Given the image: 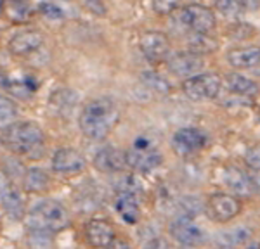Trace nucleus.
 <instances>
[{"label": "nucleus", "instance_id": "f257e3e1", "mask_svg": "<svg viewBox=\"0 0 260 249\" xmlns=\"http://www.w3.org/2000/svg\"><path fill=\"white\" fill-rule=\"evenodd\" d=\"M120 121V111L111 97L92 99L80 113V130L90 140H103Z\"/></svg>", "mask_w": 260, "mask_h": 249}, {"label": "nucleus", "instance_id": "f03ea898", "mask_svg": "<svg viewBox=\"0 0 260 249\" xmlns=\"http://www.w3.org/2000/svg\"><path fill=\"white\" fill-rule=\"evenodd\" d=\"M2 144L14 154L21 156H40L44 154V130L33 121L11 123L4 128Z\"/></svg>", "mask_w": 260, "mask_h": 249}, {"label": "nucleus", "instance_id": "7ed1b4c3", "mask_svg": "<svg viewBox=\"0 0 260 249\" xmlns=\"http://www.w3.org/2000/svg\"><path fill=\"white\" fill-rule=\"evenodd\" d=\"M26 225L30 230H44L49 234H56L70 225L68 210L59 201L44 199L28 211Z\"/></svg>", "mask_w": 260, "mask_h": 249}, {"label": "nucleus", "instance_id": "20e7f679", "mask_svg": "<svg viewBox=\"0 0 260 249\" xmlns=\"http://www.w3.org/2000/svg\"><path fill=\"white\" fill-rule=\"evenodd\" d=\"M174 14V24L189 33H208L215 28L217 18L213 11L201 4H189Z\"/></svg>", "mask_w": 260, "mask_h": 249}, {"label": "nucleus", "instance_id": "39448f33", "mask_svg": "<svg viewBox=\"0 0 260 249\" xmlns=\"http://www.w3.org/2000/svg\"><path fill=\"white\" fill-rule=\"evenodd\" d=\"M125 159H127V166L142 173L153 172L163 163L161 152L146 135H139L134 140V144L125 151Z\"/></svg>", "mask_w": 260, "mask_h": 249}, {"label": "nucleus", "instance_id": "423d86ee", "mask_svg": "<svg viewBox=\"0 0 260 249\" xmlns=\"http://www.w3.org/2000/svg\"><path fill=\"white\" fill-rule=\"evenodd\" d=\"M222 78L217 73H196L182 81V92L189 101L207 102L220 94Z\"/></svg>", "mask_w": 260, "mask_h": 249}, {"label": "nucleus", "instance_id": "0eeeda50", "mask_svg": "<svg viewBox=\"0 0 260 249\" xmlns=\"http://www.w3.org/2000/svg\"><path fill=\"white\" fill-rule=\"evenodd\" d=\"M207 213L213 222L225 223L229 220L236 218L243 210L241 199L229 192H213L207 199Z\"/></svg>", "mask_w": 260, "mask_h": 249}, {"label": "nucleus", "instance_id": "6e6552de", "mask_svg": "<svg viewBox=\"0 0 260 249\" xmlns=\"http://www.w3.org/2000/svg\"><path fill=\"white\" fill-rule=\"evenodd\" d=\"M208 144V135L200 128H179L174 135H172V149L175 154L179 156H192L203 151Z\"/></svg>", "mask_w": 260, "mask_h": 249}, {"label": "nucleus", "instance_id": "1a4fd4ad", "mask_svg": "<svg viewBox=\"0 0 260 249\" xmlns=\"http://www.w3.org/2000/svg\"><path fill=\"white\" fill-rule=\"evenodd\" d=\"M139 49L146 61L151 64H160L170 56L169 36L161 31H144L139 36Z\"/></svg>", "mask_w": 260, "mask_h": 249}, {"label": "nucleus", "instance_id": "9d476101", "mask_svg": "<svg viewBox=\"0 0 260 249\" xmlns=\"http://www.w3.org/2000/svg\"><path fill=\"white\" fill-rule=\"evenodd\" d=\"M169 232L175 242L182 246H198L203 242L205 234L201 227L192 220L189 215H180L175 220H172Z\"/></svg>", "mask_w": 260, "mask_h": 249}, {"label": "nucleus", "instance_id": "9b49d317", "mask_svg": "<svg viewBox=\"0 0 260 249\" xmlns=\"http://www.w3.org/2000/svg\"><path fill=\"white\" fill-rule=\"evenodd\" d=\"M167 68L174 76L189 78L192 74L201 73V69L205 68V59L203 56L192 51L175 52L167 57Z\"/></svg>", "mask_w": 260, "mask_h": 249}, {"label": "nucleus", "instance_id": "f8f14e48", "mask_svg": "<svg viewBox=\"0 0 260 249\" xmlns=\"http://www.w3.org/2000/svg\"><path fill=\"white\" fill-rule=\"evenodd\" d=\"M87 166V161L82 152L73 147H61L52 156V168L61 175H77L82 173Z\"/></svg>", "mask_w": 260, "mask_h": 249}, {"label": "nucleus", "instance_id": "ddd939ff", "mask_svg": "<svg viewBox=\"0 0 260 249\" xmlns=\"http://www.w3.org/2000/svg\"><path fill=\"white\" fill-rule=\"evenodd\" d=\"M222 180H224V185L238 197H250L255 194L253 178L250 173L243 172L238 166H225L222 172Z\"/></svg>", "mask_w": 260, "mask_h": 249}, {"label": "nucleus", "instance_id": "4468645a", "mask_svg": "<svg viewBox=\"0 0 260 249\" xmlns=\"http://www.w3.org/2000/svg\"><path fill=\"white\" fill-rule=\"evenodd\" d=\"M87 242L94 247H108L115 244L116 232L110 222L103 218H92L85 225Z\"/></svg>", "mask_w": 260, "mask_h": 249}, {"label": "nucleus", "instance_id": "2eb2a0df", "mask_svg": "<svg viewBox=\"0 0 260 249\" xmlns=\"http://www.w3.org/2000/svg\"><path fill=\"white\" fill-rule=\"evenodd\" d=\"M115 210L118 217L128 225H136L141 218V206L137 192L118 189L115 194Z\"/></svg>", "mask_w": 260, "mask_h": 249}, {"label": "nucleus", "instance_id": "dca6fc26", "mask_svg": "<svg viewBox=\"0 0 260 249\" xmlns=\"http://www.w3.org/2000/svg\"><path fill=\"white\" fill-rule=\"evenodd\" d=\"M225 59L236 71H251L260 62V47L258 45L233 47L225 54Z\"/></svg>", "mask_w": 260, "mask_h": 249}, {"label": "nucleus", "instance_id": "f3484780", "mask_svg": "<svg viewBox=\"0 0 260 249\" xmlns=\"http://www.w3.org/2000/svg\"><path fill=\"white\" fill-rule=\"evenodd\" d=\"M94 166L95 170H99L103 173H118L127 166L125 151H120V149L113 147V145L101 147L94 156Z\"/></svg>", "mask_w": 260, "mask_h": 249}, {"label": "nucleus", "instance_id": "a211bd4d", "mask_svg": "<svg viewBox=\"0 0 260 249\" xmlns=\"http://www.w3.org/2000/svg\"><path fill=\"white\" fill-rule=\"evenodd\" d=\"M44 45V35L39 30H23L11 36L9 51L14 56H28Z\"/></svg>", "mask_w": 260, "mask_h": 249}, {"label": "nucleus", "instance_id": "6ab92c4d", "mask_svg": "<svg viewBox=\"0 0 260 249\" xmlns=\"http://www.w3.org/2000/svg\"><path fill=\"white\" fill-rule=\"evenodd\" d=\"M78 104V95L70 89H59L49 97V109L59 118H70Z\"/></svg>", "mask_w": 260, "mask_h": 249}, {"label": "nucleus", "instance_id": "aec40b11", "mask_svg": "<svg viewBox=\"0 0 260 249\" xmlns=\"http://www.w3.org/2000/svg\"><path fill=\"white\" fill-rule=\"evenodd\" d=\"M224 83L233 95H240V97L250 99V97H255V95L258 94L257 81H253L250 76H246V74H243L240 71L229 73L228 76H225Z\"/></svg>", "mask_w": 260, "mask_h": 249}, {"label": "nucleus", "instance_id": "412c9836", "mask_svg": "<svg viewBox=\"0 0 260 249\" xmlns=\"http://www.w3.org/2000/svg\"><path fill=\"white\" fill-rule=\"evenodd\" d=\"M0 202H2L6 213L9 215V217L14 218V220H19L24 215L23 194H21L18 189H14V187L9 185L6 190H4V194L0 196Z\"/></svg>", "mask_w": 260, "mask_h": 249}, {"label": "nucleus", "instance_id": "4be33fe9", "mask_svg": "<svg viewBox=\"0 0 260 249\" xmlns=\"http://www.w3.org/2000/svg\"><path fill=\"white\" fill-rule=\"evenodd\" d=\"M6 90H9L12 95L19 99H30L39 90V81L31 74H23V76L18 78H11Z\"/></svg>", "mask_w": 260, "mask_h": 249}, {"label": "nucleus", "instance_id": "5701e85b", "mask_svg": "<svg viewBox=\"0 0 260 249\" xmlns=\"http://www.w3.org/2000/svg\"><path fill=\"white\" fill-rule=\"evenodd\" d=\"M250 239H251L250 228L236 227V228H233V230L220 232V235L217 237V244L224 247H236V246H245Z\"/></svg>", "mask_w": 260, "mask_h": 249}, {"label": "nucleus", "instance_id": "b1692460", "mask_svg": "<svg viewBox=\"0 0 260 249\" xmlns=\"http://www.w3.org/2000/svg\"><path fill=\"white\" fill-rule=\"evenodd\" d=\"M49 175L40 168H30L24 175V190L33 194L45 192L49 189Z\"/></svg>", "mask_w": 260, "mask_h": 249}, {"label": "nucleus", "instance_id": "393cba45", "mask_svg": "<svg viewBox=\"0 0 260 249\" xmlns=\"http://www.w3.org/2000/svg\"><path fill=\"white\" fill-rule=\"evenodd\" d=\"M217 40L210 36L208 33H191L189 36V51L205 56V54H212L217 51Z\"/></svg>", "mask_w": 260, "mask_h": 249}, {"label": "nucleus", "instance_id": "a878e982", "mask_svg": "<svg viewBox=\"0 0 260 249\" xmlns=\"http://www.w3.org/2000/svg\"><path fill=\"white\" fill-rule=\"evenodd\" d=\"M141 81L144 83V87L151 90L153 94L167 95L170 94V83L165 76H161L156 71H144L141 73Z\"/></svg>", "mask_w": 260, "mask_h": 249}, {"label": "nucleus", "instance_id": "bb28decb", "mask_svg": "<svg viewBox=\"0 0 260 249\" xmlns=\"http://www.w3.org/2000/svg\"><path fill=\"white\" fill-rule=\"evenodd\" d=\"M4 9L7 11V16L12 21H18V23H23L30 18V4H26L24 0H6V6Z\"/></svg>", "mask_w": 260, "mask_h": 249}, {"label": "nucleus", "instance_id": "cd10ccee", "mask_svg": "<svg viewBox=\"0 0 260 249\" xmlns=\"http://www.w3.org/2000/svg\"><path fill=\"white\" fill-rule=\"evenodd\" d=\"M16 116H18V107L11 99L0 95V128L9 127L11 123H14Z\"/></svg>", "mask_w": 260, "mask_h": 249}, {"label": "nucleus", "instance_id": "c85d7f7f", "mask_svg": "<svg viewBox=\"0 0 260 249\" xmlns=\"http://www.w3.org/2000/svg\"><path fill=\"white\" fill-rule=\"evenodd\" d=\"M180 0H151V7L156 14L169 16L179 7Z\"/></svg>", "mask_w": 260, "mask_h": 249}, {"label": "nucleus", "instance_id": "c756f323", "mask_svg": "<svg viewBox=\"0 0 260 249\" xmlns=\"http://www.w3.org/2000/svg\"><path fill=\"white\" fill-rule=\"evenodd\" d=\"M37 9H39V12L44 18H47V19H52V21H56V19H62V11H61V7H57L54 2H40L39 6H37Z\"/></svg>", "mask_w": 260, "mask_h": 249}, {"label": "nucleus", "instance_id": "7c9ffc66", "mask_svg": "<svg viewBox=\"0 0 260 249\" xmlns=\"http://www.w3.org/2000/svg\"><path fill=\"white\" fill-rule=\"evenodd\" d=\"M245 163L251 170V173H260V145H253L246 151Z\"/></svg>", "mask_w": 260, "mask_h": 249}, {"label": "nucleus", "instance_id": "2f4dec72", "mask_svg": "<svg viewBox=\"0 0 260 249\" xmlns=\"http://www.w3.org/2000/svg\"><path fill=\"white\" fill-rule=\"evenodd\" d=\"M213 4L224 16H234L241 9L238 0H213Z\"/></svg>", "mask_w": 260, "mask_h": 249}, {"label": "nucleus", "instance_id": "473e14b6", "mask_svg": "<svg viewBox=\"0 0 260 249\" xmlns=\"http://www.w3.org/2000/svg\"><path fill=\"white\" fill-rule=\"evenodd\" d=\"M85 6L89 7V11L95 16L106 14V7H104L103 0H85Z\"/></svg>", "mask_w": 260, "mask_h": 249}, {"label": "nucleus", "instance_id": "72a5a7b5", "mask_svg": "<svg viewBox=\"0 0 260 249\" xmlns=\"http://www.w3.org/2000/svg\"><path fill=\"white\" fill-rule=\"evenodd\" d=\"M241 9H246V11H257L260 7V0H238Z\"/></svg>", "mask_w": 260, "mask_h": 249}, {"label": "nucleus", "instance_id": "f704fd0d", "mask_svg": "<svg viewBox=\"0 0 260 249\" xmlns=\"http://www.w3.org/2000/svg\"><path fill=\"white\" fill-rule=\"evenodd\" d=\"M9 80H11V76H9V73L6 71V69L0 66V87L2 89H7V85H9Z\"/></svg>", "mask_w": 260, "mask_h": 249}, {"label": "nucleus", "instance_id": "c9c22d12", "mask_svg": "<svg viewBox=\"0 0 260 249\" xmlns=\"http://www.w3.org/2000/svg\"><path fill=\"white\" fill-rule=\"evenodd\" d=\"M9 187V184H7V180H6V177H4V173H0V196L4 194V190Z\"/></svg>", "mask_w": 260, "mask_h": 249}, {"label": "nucleus", "instance_id": "e433bc0d", "mask_svg": "<svg viewBox=\"0 0 260 249\" xmlns=\"http://www.w3.org/2000/svg\"><path fill=\"white\" fill-rule=\"evenodd\" d=\"M251 73H255V74H257V76H260V62H258L257 66H255L253 69H251Z\"/></svg>", "mask_w": 260, "mask_h": 249}, {"label": "nucleus", "instance_id": "4c0bfd02", "mask_svg": "<svg viewBox=\"0 0 260 249\" xmlns=\"http://www.w3.org/2000/svg\"><path fill=\"white\" fill-rule=\"evenodd\" d=\"M4 6H6V0H0V12L4 11Z\"/></svg>", "mask_w": 260, "mask_h": 249}]
</instances>
